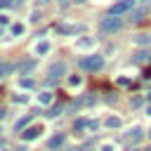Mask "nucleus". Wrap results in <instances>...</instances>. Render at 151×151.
<instances>
[{"label": "nucleus", "instance_id": "nucleus-1", "mask_svg": "<svg viewBox=\"0 0 151 151\" xmlns=\"http://www.w3.org/2000/svg\"><path fill=\"white\" fill-rule=\"evenodd\" d=\"M134 7H137V0H118L109 7V14L111 17H123V14H130Z\"/></svg>", "mask_w": 151, "mask_h": 151}, {"label": "nucleus", "instance_id": "nucleus-2", "mask_svg": "<svg viewBox=\"0 0 151 151\" xmlns=\"http://www.w3.org/2000/svg\"><path fill=\"white\" fill-rule=\"evenodd\" d=\"M99 28H101L104 33H116V31L123 28V19H120V17H111V14H106V17L99 21Z\"/></svg>", "mask_w": 151, "mask_h": 151}, {"label": "nucleus", "instance_id": "nucleus-3", "mask_svg": "<svg viewBox=\"0 0 151 151\" xmlns=\"http://www.w3.org/2000/svg\"><path fill=\"white\" fill-rule=\"evenodd\" d=\"M101 66H104L101 54H90V57L80 59V68H85V71H101Z\"/></svg>", "mask_w": 151, "mask_h": 151}, {"label": "nucleus", "instance_id": "nucleus-4", "mask_svg": "<svg viewBox=\"0 0 151 151\" xmlns=\"http://www.w3.org/2000/svg\"><path fill=\"white\" fill-rule=\"evenodd\" d=\"M64 73H66V64H64V61H54V64L47 68V85H52V83H57L59 78H64Z\"/></svg>", "mask_w": 151, "mask_h": 151}, {"label": "nucleus", "instance_id": "nucleus-5", "mask_svg": "<svg viewBox=\"0 0 151 151\" xmlns=\"http://www.w3.org/2000/svg\"><path fill=\"white\" fill-rule=\"evenodd\" d=\"M99 127V123L97 120H90V118H76V123H73V130L76 132H83V130H97Z\"/></svg>", "mask_w": 151, "mask_h": 151}, {"label": "nucleus", "instance_id": "nucleus-6", "mask_svg": "<svg viewBox=\"0 0 151 151\" xmlns=\"http://www.w3.org/2000/svg\"><path fill=\"white\" fill-rule=\"evenodd\" d=\"M83 31H85V26H80V24H76V26L59 24V26H57V33H66V35H76V33H83Z\"/></svg>", "mask_w": 151, "mask_h": 151}, {"label": "nucleus", "instance_id": "nucleus-7", "mask_svg": "<svg viewBox=\"0 0 151 151\" xmlns=\"http://www.w3.org/2000/svg\"><path fill=\"white\" fill-rule=\"evenodd\" d=\"M33 68H35V59H24V61L17 64L19 76H28V73H33Z\"/></svg>", "mask_w": 151, "mask_h": 151}, {"label": "nucleus", "instance_id": "nucleus-8", "mask_svg": "<svg viewBox=\"0 0 151 151\" xmlns=\"http://www.w3.org/2000/svg\"><path fill=\"white\" fill-rule=\"evenodd\" d=\"M90 104H94V94H85V97H80V99H76V101H71V111H78V109H83V106H90Z\"/></svg>", "mask_w": 151, "mask_h": 151}, {"label": "nucleus", "instance_id": "nucleus-9", "mask_svg": "<svg viewBox=\"0 0 151 151\" xmlns=\"http://www.w3.org/2000/svg\"><path fill=\"white\" fill-rule=\"evenodd\" d=\"M40 132H42V127H40V125H31V127H26V130L21 132V139H24V142L38 139V137H40Z\"/></svg>", "mask_w": 151, "mask_h": 151}, {"label": "nucleus", "instance_id": "nucleus-10", "mask_svg": "<svg viewBox=\"0 0 151 151\" xmlns=\"http://www.w3.org/2000/svg\"><path fill=\"white\" fill-rule=\"evenodd\" d=\"M64 142H66V134L64 132H57V134H52L47 139V146L50 149H59V146H64Z\"/></svg>", "mask_w": 151, "mask_h": 151}, {"label": "nucleus", "instance_id": "nucleus-11", "mask_svg": "<svg viewBox=\"0 0 151 151\" xmlns=\"http://www.w3.org/2000/svg\"><path fill=\"white\" fill-rule=\"evenodd\" d=\"M52 99H54V94H52L50 90H42V92L38 94V104H42V106H50Z\"/></svg>", "mask_w": 151, "mask_h": 151}, {"label": "nucleus", "instance_id": "nucleus-12", "mask_svg": "<svg viewBox=\"0 0 151 151\" xmlns=\"http://www.w3.org/2000/svg\"><path fill=\"white\" fill-rule=\"evenodd\" d=\"M142 134H144V132H142L139 127H134V130H130V132L125 134V142H130V144H137V142L142 139Z\"/></svg>", "mask_w": 151, "mask_h": 151}, {"label": "nucleus", "instance_id": "nucleus-13", "mask_svg": "<svg viewBox=\"0 0 151 151\" xmlns=\"http://www.w3.org/2000/svg\"><path fill=\"white\" fill-rule=\"evenodd\" d=\"M12 71H17V64H12V61H0V78L9 76Z\"/></svg>", "mask_w": 151, "mask_h": 151}, {"label": "nucleus", "instance_id": "nucleus-14", "mask_svg": "<svg viewBox=\"0 0 151 151\" xmlns=\"http://www.w3.org/2000/svg\"><path fill=\"white\" fill-rule=\"evenodd\" d=\"M144 14H146V9H144V7H134V9L127 14V19H130V21H142V17H144Z\"/></svg>", "mask_w": 151, "mask_h": 151}, {"label": "nucleus", "instance_id": "nucleus-15", "mask_svg": "<svg viewBox=\"0 0 151 151\" xmlns=\"http://www.w3.org/2000/svg\"><path fill=\"white\" fill-rule=\"evenodd\" d=\"M92 45H94V40H92V38H87V35H85V38H80V40H76V47H78V50H90Z\"/></svg>", "mask_w": 151, "mask_h": 151}, {"label": "nucleus", "instance_id": "nucleus-16", "mask_svg": "<svg viewBox=\"0 0 151 151\" xmlns=\"http://www.w3.org/2000/svg\"><path fill=\"white\" fill-rule=\"evenodd\" d=\"M28 120H31V116H24V118H19V120L14 123V130H17V132H24V130L28 127Z\"/></svg>", "mask_w": 151, "mask_h": 151}, {"label": "nucleus", "instance_id": "nucleus-17", "mask_svg": "<svg viewBox=\"0 0 151 151\" xmlns=\"http://www.w3.org/2000/svg\"><path fill=\"white\" fill-rule=\"evenodd\" d=\"M47 52H50V42H47V40H42V42H38V45H35V54H40V57H42V54H47Z\"/></svg>", "mask_w": 151, "mask_h": 151}, {"label": "nucleus", "instance_id": "nucleus-18", "mask_svg": "<svg viewBox=\"0 0 151 151\" xmlns=\"http://www.w3.org/2000/svg\"><path fill=\"white\" fill-rule=\"evenodd\" d=\"M9 31H12V35H21L24 33V24H12Z\"/></svg>", "mask_w": 151, "mask_h": 151}, {"label": "nucleus", "instance_id": "nucleus-19", "mask_svg": "<svg viewBox=\"0 0 151 151\" xmlns=\"http://www.w3.org/2000/svg\"><path fill=\"white\" fill-rule=\"evenodd\" d=\"M132 40H134L137 45H149V42H151V38H149V35H134Z\"/></svg>", "mask_w": 151, "mask_h": 151}, {"label": "nucleus", "instance_id": "nucleus-20", "mask_svg": "<svg viewBox=\"0 0 151 151\" xmlns=\"http://www.w3.org/2000/svg\"><path fill=\"white\" fill-rule=\"evenodd\" d=\"M106 125H109V127H120V118L111 116V118H106Z\"/></svg>", "mask_w": 151, "mask_h": 151}, {"label": "nucleus", "instance_id": "nucleus-21", "mask_svg": "<svg viewBox=\"0 0 151 151\" xmlns=\"http://www.w3.org/2000/svg\"><path fill=\"white\" fill-rule=\"evenodd\" d=\"M80 83H83V78H80V76H71V78H68V85H71V87H78Z\"/></svg>", "mask_w": 151, "mask_h": 151}, {"label": "nucleus", "instance_id": "nucleus-22", "mask_svg": "<svg viewBox=\"0 0 151 151\" xmlns=\"http://www.w3.org/2000/svg\"><path fill=\"white\" fill-rule=\"evenodd\" d=\"M144 59H146V52H144V50H139V52L134 54V61L139 64V61H144Z\"/></svg>", "mask_w": 151, "mask_h": 151}, {"label": "nucleus", "instance_id": "nucleus-23", "mask_svg": "<svg viewBox=\"0 0 151 151\" xmlns=\"http://www.w3.org/2000/svg\"><path fill=\"white\" fill-rule=\"evenodd\" d=\"M19 85H21V87H33V80H31V78H21Z\"/></svg>", "mask_w": 151, "mask_h": 151}, {"label": "nucleus", "instance_id": "nucleus-24", "mask_svg": "<svg viewBox=\"0 0 151 151\" xmlns=\"http://www.w3.org/2000/svg\"><path fill=\"white\" fill-rule=\"evenodd\" d=\"M59 113H61V106H52V109L47 111V116H52V118H54V116H59Z\"/></svg>", "mask_w": 151, "mask_h": 151}, {"label": "nucleus", "instance_id": "nucleus-25", "mask_svg": "<svg viewBox=\"0 0 151 151\" xmlns=\"http://www.w3.org/2000/svg\"><path fill=\"white\" fill-rule=\"evenodd\" d=\"M12 5H14V0H0V9H7Z\"/></svg>", "mask_w": 151, "mask_h": 151}, {"label": "nucleus", "instance_id": "nucleus-26", "mask_svg": "<svg viewBox=\"0 0 151 151\" xmlns=\"http://www.w3.org/2000/svg\"><path fill=\"white\" fill-rule=\"evenodd\" d=\"M9 24V17L7 14H0V26H7Z\"/></svg>", "mask_w": 151, "mask_h": 151}, {"label": "nucleus", "instance_id": "nucleus-27", "mask_svg": "<svg viewBox=\"0 0 151 151\" xmlns=\"http://www.w3.org/2000/svg\"><path fill=\"white\" fill-rule=\"evenodd\" d=\"M14 101H17V104H24V101H26V97H24V94H17V97H14Z\"/></svg>", "mask_w": 151, "mask_h": 151}, {"label": "nucleus", "instance_id": "nucleus-28", "mask_svg": "<svg viewBox=\"0 0 151 151\" xmlns=\"http://www.w3.org/2000/svg\"><path fill=\"white\" fill-rule=\"evenodd\" d=\"M130 104H132V106H142V97H134Z\"/></svg>", "mask_w": 151, "mask_h": 151}, {"label": "nucleus", "instance_id": "nucleus-29", "mask_svg": "<svg viewBox=\"0 0 151 151\" xmlns=\"http://www.w3.org/2000/svg\"><path fill=\"white\" fill-rule=\"evenodd\" d=\"M57 5H59V7H68V5H71V0H57Z\"/></svg>", "mask_w": 151, "mask_h": 151}, {"label": "nucleus", "instance_id": "nucleus-30", "mask_svg": "<svg viewBox=\"0 0 151 151\" xmlns=\"http://www.w3.org/2000/svg\"><path fill=\"white\" fill-rule=\"evenodd\" d=\"M40 19V12H31V21H38Z\"/></svg>", "mask_w": 151, "mask_h": 151}, {"label": "nucleus", "instance_id": "nucleus-31", "mask_svg": "<svg viewBox=\"0 0 151 151\" xmlns=\"http://www.w3.org/2000/svg\"><path fill=\"white\" fill-rule=\"evenodd\" d=\"M101 151H113V144H104V146H101Z\"/></svg>", "mask_w": 151, "mask_h": 151}, {"label": "nucleus", "instance_id": "nucleus-32", "mask_svg": "<svg viewBox=\"0 0 151 151\" xmlns=\"http://www.w3.org/2000/svg\"><path fill=\"white\" fill-rule=\"evenodd\" d=\"M2 35H5V26H0V38H2Z\"/></svg>", "mask_w": 151, "mask_h": 151}, {"label": "nucleus", "instance_id": "nucleus-33", "mask_svg": "<svg viewBox=\"0 0 151 151\" xmlns=\"http://www.w3.org/2000/svg\"><path fill=\"white\" fill-rule=\"evenodd\" d=\"M2 118H5V111H2V109H0V120H2Z\"/></svg>", "mask_w": 151, "mask_h": 151}, {"label": "nucleus", "instance_id": "nucleus-34", "mask_svg": "<svg viewBox=\"0 0 151 151\" xmlns=\"http://www.w3.org/2000/svg\"><path fill=\"white\" fill-rule=\"evenodd\" d=\"M146 113H149V116H151V104H149V106H146Z\"/></svg>", "mask_w": 151, "mask_h": 151}, {"label": "nucleus", "instance_id": "nucleus-35", "mask_svg": "<svg viewBox=\"0 0 151 151\" xmlns=\"http://www.w3.org/2000/svg\"><path fill=\"white\" fill-rule=\"evenodd\" d=\"M146 99H149V101H151V90H149V92H146Z\"/></svg>", "mask_w": 151, "mask_h": 151}, {"label": "nucleus", "instance_id": "nucleus-36", "mask_svg": "<svg viewBox=\"0 0 151 151\" xmlns=\"http://www.w3.org/2000/svg\"><path fill=\"white\" fill-rule=\"evenodd\" d=\"M146 78H151V68H149V71H146Z\"/></svg>", "mask_w": 151, "mask_h": 151}, {"label": "nucleus", "instance_id": "nucleus-37", "mask_svg": "<svg viewBox=\"0 0 151 151\" xmlns=\"http://www.w3.org/2000/svg\"><path fill=\"white\" fill-rule=\"evenodd\" d=\"M73 2H85V0H73Z\"/></svg>", "mask_w": 151, "mask_h": 151}, {"label": "nucleus", "instance_id": "nucleus-38", "mask_svg": "<svg viewBox=\"0 0 151 151\" xmlns=\"http://www.w3.org/2000/svg\"><path fill=\"white\" fill-rule=\"evenodd\" d=\"M144 151H151V146H149V149H144Z\"/></svg>", "mask_w": 151, "mask_h": 151}, {"label": "nucleus", "instance_id": "nucleus-39", "mask_svg": "<svg viewBox=\"0 0 151 151\" xmlns=\"http://www.w3.org/2000/svg\"><path fill=\"white\" fill-rule=\"evenodd\" d=\"M142 2H151V0H142Z\"/></svg>", "mask_w": 151, "mask_h": 151}, {"label": "nucleus", "instance_id": "nucleus-40", "mask_svg": "<svg viewBox=\"0 0 151 151\" xmlns=\"http://www.w3.org/2000/svg\"><path fill=\"white\" fill-rule=\"evenodd\" d=\"M80 151H90V149H80Z\"/></svg>", "mask_w": 151, "mask_h": 151}, {"label": "nucleus", "instance_id": "nucleus-41", "mask_svg": "<svg viewBox=\"0 0 151 151\" xmlns=\"http://www.w3.org/2000/svg\"><path fill=\"white\" fill-rule=\"evenodd\" d=\"M0 97H2V90H0Z\"/></svg>", "mask_w": 151, "mask_h": 151}, {"label": "nucleus", "instance_id": "nucleus-42", "mask_svg": "<svg viewBox=\"0 0 151 151\" xmlns=\"http://www.w3.org/2000/svg\"><path fill=\"white\" fill-rule=\"evenodd\" d=\"M149 137H151V130H149Z\"/></svg>", "mask_w": 151, "mask_h": 151}, {"label": "nucleus", "instance_id": "nucleus-43", "mask_svg": "<svg viewBox=\"0 0 151 151\" xmlns=\"http://www.w3.org/2000/svg\"><path fill=\"white\" fill-rule=\"evenodd\" d=\"M149 59H151V57H149Z\"/></svg>", "mask_w": 151, "mask_h": 151}]
</instances>
